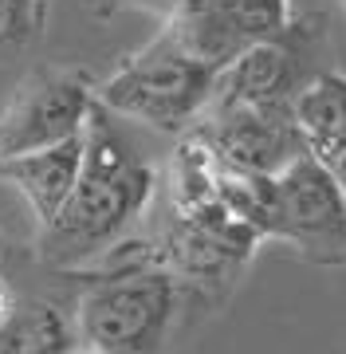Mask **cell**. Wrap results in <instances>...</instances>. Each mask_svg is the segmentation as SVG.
<instances>
[{"instance_id":"1","label":"cell","mask_w":346,"mask_h":354,"mask_svg":"<svg viewBox=\"0 0 346 354\" xmlns=\"http://www.w3.org/2000/svg\"><path fill=\"white\" fill-rule=\"evenodd\" d=\"M162 177L146 153L130 142L110 114L95 99L87 127H83V165L64 209L36 228L32 252L48 272H83L99 264L126 241L134 225L150 213Z\"/></svg>"},{"instance_id":"2","label":"cell","mask_w":346,"mask_h":354,"mask_svg":"<svg viewBox=\"0 0 346 354\" xmlns=\"http://www.w3.org/2000/svg\"><path fill=\"white\" fill-rule=\"evenodd\" d=\"M64 276L79 342L103 354H169L185 288L157 264L150 241L126 236L99 264Z\"/></svg>"},{"instance_id":"3","label":"cell","mask_w":346,"mask_h":354,"mask_svg":"<svg viewBox=\"0 0 346 354\" xmlns=\"http://www.w3.org/2000/svg\"><path fill=\"white\" fill-rule=\"evenodd\" d=\"M217 67L197 59L166 24L95 87L110 114L162 134H189L217 91Z\"/></svg>"},{"instance_id":"4","label":"cell","mask_w":346,"mask_h":354,"mask_svg":"<svg viewBox=\"0 0 346 354\" xmlns=\"http://www.w3.org/2000/svg\"><path fill=\"white\" fill-rule=\"evenodd\" d=\"M264 232L232 209L213 213H166L162 228L150 236L157 264L173 272L177 283L209 304L224 299L244 268L260 252Z\"/></svg>"},{"instance_id":"5","label":"cell","mask_w":346,"mask_h":354,"mask_svg":"<svg viewBox=\"0 0 346 354\" xmlns=\"http://www.w3.org/2000/svg\"><path fill=\"white\" fill-rule=\"evenodd\" d=\"M268 241H283L307 264L346 268V197L311 150L271 177Z\"/></svg>"},{"instance_id":"6","label":"cell","mask_w":346,"mask_h":354,"mask_svg":"<svg viewBox=\"0 0 346 354\" xmlns=\"http://www.w3.org/2000/svg\"><path fill=\"white\" fill-rule=\"evenodd\" d=\"M327 48V16H291V24L280 36L260 39L248 51H240L217 75L213 99L256 102V106H291L295 95L311 79L327 71L319 67V55Z\"/></svg>"},{"instance_id":"7","label":"cell","mask_w":346,"mask_h":354,"mask_svg":"<svg viewBox=\"0 0 346 354\" xmlns=\"http://www.w3.org/2000/svg\"><path fill=\"white\" fill-rule=\"evenodd\" d=\"M95 111V87L79 71L39 67L16 83L0 106V158L32 153L83 134Z\"/></svg>"},{"instance_id":"8","label":"cell","mask_w":346,"mask_h":354,"mask_svg":"<svg viewBox=\"0 0 346 354\" xmlns=\"http://www.w3.org/2000/svg\"><path fill=\"white\" fill-rule=\"evenodd\" d=\"M193 134H201L224 162L268 177L287 169L299 153H307V142H303V130L295 122L291 106L213 99L205 114L197 118Z\"/></svg>"},{"instance_id":"9","label":"cell","mask_w":346,"mask_h":354,"mask_svg":"<svg viewBox=\"0 0 346 354\" xmlns=\"http://www.w3.org/2000/svg\"><path fill=\"white\" fill-rule=\"evenodd\" d=\"M291 24V0H177L166 28L209 67H224Z\"/></svg>"},{"instance_id":"10","label":"cell","mask_w":346,"mask_h":354,"mask_svg":"<svg viewBox=\"0 0 346 354\" xmlns=\"http://www.w3.org/2000/svg\"><path fill=\"white\" fill-rule=\"evenodd\" d=\"M79 165H83V134L55 146L32 153H12V158H0V181L12 185L20 197L28 201L36 228H44L59 209H64L67 193L75 185Z\"/></svg>"},{"instance_id":"11","label":"cell","mask_w":346,"mask_h":354,"mask_svg":"<svg viewBox=\"0 0 346 354\" xmlns=\"http://www.w3.org/2000/svg\"><path fill=\"white\" fill-rule=\"evenodd\" d=\"M75 346L79 330L71 283H67V295H28V299L20 295L12 319L0 327V354H71Z\"/></svg>"},{"instance_id":"12","label":"cell","mask_w":346,"mask_h":354,"mask_svg":"<svg viewBox=\"0 0 346 354\" xmlns=\"http://www.w3.org/2000/svg\"><path fill=\"white\" fill-rule=\"evenodd\" d=\"M295 122L315 158L346 150V75L319 71L291 102Z\"/></svg>"},{"instance_id":"13","label":"cell","mask_w":346,"mask_h":354,"mask_svg":"<svg viewBox=\"0 0 346 354\" xmlns=\"http://www.w3.org/2000/svg\"><path fill=\"white\" fill-rule=\"evenodd\" d=\"M52 0H0V51H24L44 36Z\"/></svg>"},{"instance_id":"14","label":"cell","mask_w":346,"mask_h":354,"mask_svg":"<svg viewBox=\"0 0 346 354\" xmlns=\"http://www.w3.org/2000/svg\"><path fill=\"white\" fill-rule=\"evenodd\" d=\"M16 304H20V291L8 283V279L0 276V327L12 319V311H16Z\"/></svg>"},{"instance_id":"15","label":"cell","mask_w":346,"mask_h":354,"mask_svg":"<svg viewBox=\"0 0 346 354\" xmlns=\"http://www.w3.org/2000/svg\"><path fill=\"white\" fill-rule=\"evenodd\" d=\"M319 162L334 174V181H338V189H343V197H346V150L343 153H327V158H319Z\"/></svg>"},{"instance_id":"16","label":"cell","mask_w":346,"mask_h":354,"mask_svg":"<svg viewBox=\"0 0 346 354\" xmlns=\"http://www.w3.org/2000/svg\"><path fill=\"white\" fill-rule=\"evenodd\" d=\"M134 4H142V8H150V12H162V16H169V8H173L177 0H134Z\"/></svg>"},{"instance_id":"17","label":"cell","mask_w":346,"mask_h":354,"mask_svg":"<svg viewBox=\"0 0 346 354\" xmlns=\"http://www.w3.org/2000/svg\"><path fill=\"white\" fill-rule=\"evenodd\" d=\"M71 354H103V351H95V346H87V342H79V346H75Z\"/></svg>"}]
</instances>
